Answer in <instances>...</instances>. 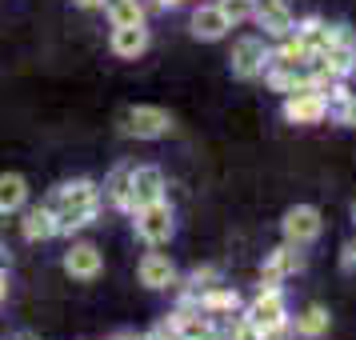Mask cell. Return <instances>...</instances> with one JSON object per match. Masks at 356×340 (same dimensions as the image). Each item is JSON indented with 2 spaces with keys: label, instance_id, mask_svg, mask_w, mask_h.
Here are the masks:
<instances>
[{
  "label": "cell",
  "instance_id": "1",
  "mask_svg": "<svg viewBox=\"0 0 356 340\" xmlns=\"http://www.w3.org/2000/svg\"><path fill=\"white\" fill-rule=\"evenodd\" d=\"M44 204H49L52 220H56V236H76L88 225H97L104 196H100V184L92 177H72L65 184H56Z\"/></svg>",
  "mask_w": 356,
  "mask_h": 340
},
{
  "label": "cell",
  "instance_id": "2",
  "mask_svg": "<svg viewBox=\"0 0 356 340\" xmlns=\"http://www.w3.org/2000/svg\"><path fill=\"white\" fill-rule=\"evenodd\" d=\"M132 232H136L148 248H164V244L172 241V236H177V212L168 204V196L132 212Z\"/></svg>",
  "mask_w": 356,
  "mask_h": 340
},
{
  "label": "cell",
  "instance_id": "3",
  "mask_svg": "<svg viewBox=\"0 0 356 340\" xmlns=\"http://www.w3.org/2000/svg\"><path fill=\"white\" fill-rule=\"evenodd\" d=\"M312 65L324 68L332 81H348L356 72V36L348 24H332V36H328V49L321 56H312Z\"/></svg>",
  "mask_w": 356,
  "mask_h": 340
},
{
  "label": "cell",
  "instance_id": "4",
  "mask_svg": "<svg viewBox=\"0 0 356 340\" xmlns=\"http://www.w3.org/2000/svg\"><path fill=\"white\" fill-rule=\"evenodd\" d=\"M120 132L132 140H161L172 132V116L161 104H132L120 113Z\"/></svg>",
  "mask_w": 356,
  "mask_h": 340
},
{
  "label": "cell",
  "instance_id": "5",
  "mask_svg": "<svg viewBox=\"0 0 356 340\" xmlns=\"http://www.w3.org/2000/svg\"><path fill=\"white\" fill-rule=\"evenodd\" d=\"M228 65H232V76L236 81H260L264 68H268V44H264V36H241L232 44Z\"/></svg>",
  "mask_w": 356,
  "mask_h": 340
},
{
  "label": "cell",
  "instance_id": "6",
  "mask_svg": "<svg viewBox=\"0 0 356 340\" xmlns=\"http://www.w3.org/2000/svg\"><path fill=\"white\" fill-rule=\"evenodd\" d=\"M168 196V180L156 164H136L132 168V184H129V216L145 204H156Z\"/></svg>",
  "mask_w": 356,
  "mask_h": 340
},
{
  "label": "cell",
  "instance_id": "7",
  "mask_svg": "<svg viewBox=\"0 0 356 340\" xmlns=\"http://www.w3.org/2000/svg\"><path fill=\"white\" fill-rule=\"evenodd\" d=\"M300 268H305V252H300L296 244L284 241L264 257V264H260V284H264V289H280V280L296 276Z\"/></svg>",
  "mask_w": 356,
  "mask_h": 340
},
{
  "label": "cell",
  "instance_id": "8",
  "mask_svg": "<svg viewBox=\"0 0 356 340\" xmlns=\"http://www.w3.org/2000/svg\"><path fill=\"white\" fill-rule=\"evenodd\" d=\"M164 321L172 324L180 337H188V340H225L220 337V328H216V321H212L209 312H200L196 305H188V300H180Z\"/></svg>",
  "mask_w": 356,
  "mask_h": 340
},
{
  "label": "cell",
  "instance_id": "9",
  "mask_svg": "<svg viewBox=\"0 0 356 340\" xmlns=\"http://www.w3.org/2000/svg\"><path fill=\"white\" fill-rule=\"evenodd\" d=\"M241 312H244V316H248L252 324H257L260 332H264V328H276V324L289 321V305H284V292H280V289H264V284H260V292L241 308Z\"/></svg>",
  "mask_w": 356,
  "mask_h": 340
},
{
  "label": "cell",
  "instance_id": "10",
  "mask_svg": "<svg viewBox=\"0 0 356 340\" xmlns=\"http://www.w3.org/2000/svg\"><path fill=\"white\" fill-rule=\"evenodd\" d=\"M321 209H312V204H296V209L284 212V220H280V232H284V241L296 244V248H308V244L321 236Z\"/></svg>",
  "mask_w": 356,
  "mask_h": 340
},
{
  "label": "cell",
  "instance_id": "11",
  "mask_svg": "<svg viewBox=\"0 0 356 340\" xmlns=\"http://www.w3.org/2000/svg\"><path fill=\"white\" fill-rule=\"evenodd\" d=\"M60 268H65L72 280H97L104 273V257H100V248L92 241H72L65 248V257H60Z\"/></svg>",
  "mask_w": 356,
  "mask_h": 340
},
{
  "label": "cell",
  "instance_id": "12",
  "mask_svg": "<svg viewBox=\"0 0 356 340\" xmlns=\"http://www.w3.org/2000/svg\"><path fill=\"white\" fill-rule=\"evenodd\" d=\"M136 280L152 292H168V289H177L180 273H177V264H172V257H164V252L152 248V252H145L140 264H136Z\"/></svg>",
  "mask_w": 356,
  "mask_h": 340
},
{
  "label": "cell",
  "instance_id": "13",
  "mask_svg": "<svg viewBox=\"0 0 356 340\" xmlns=\"http://www.w3.org/2000/svg\"><path fill=\"white\" fill-rule=\"evenodd\" d=\"M152 44V33H148V24H120L113 29L108 36V49H113L116 60H140Z\"/></svg>",
  "mask_w": 356,
  "mask_h": 340
},
{
  "label": "cell",
  "instance_id": "14",
  "mask_svg": "<svg viewBox=\"0 0 356 340\" xmlns=\"http://www.w3.org/2000/svg\"><path fill=\"white\" fill-rule=\"evenodd\" d=\"M328 116V97L324 92H292L284 97V120L289 124H321Z\"/></svg>",
  "mask_w": 356,
  "mask_h": 340
},
{
  "label": "cell",
  "instance_id": "15",
  "mask_svg": "<svg viewBox=\"0 0 356 340\" xmlns=\"http://www.w3.org/2000/svg\"><path fill=\"white\" fill-rule=\"evenodd\" d=\"M252 20L264 29L268 40H280V36H289L292 29H296V17H292V8L284 4V0H257Z\"/></svg>",
  "mask_w": 356,
  "mask_h": 340
},
{
  "label": "cell",
  "instance_id": "16",
  "mask_svg": "<svg viewBox=\"0 0 356 340\" xmlns=\"http://www.w3.org/2000/svg\"><path fill=\"white\" fill-rule=\"evenodd\" d=\"M188 29H193L196 40H225L232 24H228V17L220 13V4L212 0V4H196L193 8V24H188Z\"/></svg>",
  "mask_w": 356,
  "mask_h": 340
},
{
  "label": "cell",
  "instance_id": "17",
  "mask_svg": "<svg viewBox=\"0 0 356 340\" xmlns=\"http://www.w3.org/2000/svg\"><path fill=\"white\" fill-rule=\"evenodd\" d=\"M20 236L29 244H44V241H56V220H52L49 204H24L20 212Z\"/></svg>",
  "mask_w": 356,
  "mask_h": 340
},
{
  "label": "cell",
  "instance_id": "18",
  "mask_svg": "<svg viewBox=\"0 0 356 340\" xmlns=\"http://www.w3.org/2000/svg\"><path fill=\"white\" fill-rule=\"evenodd\" d=\"M193 305L200 308V312H209L212 321H225V316H232V312H241L244 300H241V292H236V289H225V284H216V289L200 292Z\"/></svg>",
  "mask_w": 356,
  "mask_h": 340
},
{
  "label": "cell",
  "instance_id": "19",
  "mask_svg": "<svg viewBox=\"0 0 356 340\" xmlns=\"http://www.w3.org/2000/svg\"><path fill=\"white\" fill-rule=\"evenodd\" d=\"M29 204V177L24 172H0V220L24 212Z\"/></svg>",
  "mask_w": 356,
  "mask_h": 340
},
{
  "label": "cell",
  "instance_id": "20",
  "mask_svg": "<svg viewBox=\"0 0 356 340\" xmlns=\"http://www.w3.org/2000/svg\"><path fill=\"white\" fill-rule=\"evenodd\" d=\"M132 168L136 164H116L113 172L104 177V184H100V196H104V204H113L116 212H124L129 216V184H132Z\"/></svg>",
  "mask_w": 356,
  "mask_h": 340
},
{
  "label": "cell",
  "instance_id": "21",
  "mask_svg": "<svg viewBox=\"0 0 356 340\" xmlns=\"http://www.w3.org/2000/svg\"><path fill=\"white\" fill-rule=\"evenodd\" d=\"M328 328H332L328 308L308 305L305 312H296V321H292V337H300V340H321V337H328Z\"/></svg>",
  "mask_w": 356,
  "mask_h": 340
},
{
  "label": "cell",
  "instance_id": "22",
  "mask_svg": "<svg viewBox=\"0 0 356 340\" xmlns=\"http://www.w3.org/2000/svg\"><path fill=\"white\" fill-rule=\"evenodd\" d=\"M216 284H220V273H216L212 264H204V268H193L188 276H180V280H177V292H180V300H188V305H193L200 292L216 289Z\"/></svg>",
  "mask_w": 356,
  "mask_h": 340
},
{
  "label": "cell",
  "instance_id": "23",
  "mask_svg": "<svg viewBox=\"0 0 356 340\" xmlns=\"http://www.w3.org/2000/svg\"><path fill=\"white\" fill-rule=\"evenodd\" d=\"M104 13H108V24L120 29V24H145V0H104Z\"/></svg>",
  "mask_w": 356,
  "mask_h": 340
},
{
  "label": "cell",
  "instance_id": "24",
  "mask_svg": "<svg viewBox=\"0 0 356 340\" xmlns=\"http://www.w3.org/2000/svg\"><path fill=\"white\" fill-rule=\"evenodd\" d=\"M220 4V13L228 17V24L236 29V24H248L252 13H257V0H216Z\"/></svg>",
  "mask_w": 356,
  "mask_h": 340
},
{
  "label": "cell",
  "instance_id": "25",
  "mask_svg": "<svg viewBox=\"0 0 356 340\" xmlns=\"http://www.w3.org/2000/svg\"><path fill=\"white\" fill-rule=\"evenodd\" d=\"M332 113H337V120H340V124H348V129H356V92H348V97L340 100V104L332 108Z\"/></svg>",
  "mask_w": 356,
  "mask_h": 340
},
{
  "label": "cell",
  "instance_id": "26",
  "mask_svg": "<svg viewBox=\"0 0 356 340\" xmlns=\"http://www.w3.org/2000/svg\"><path fill=\"white\" fill-rule=\"evenodd\" d=\"M260 340H292V321L276 324V328H264V332H260Z\"/></svg>",
  "mask_w": 356,
  "mask_h": 340
},
{
  "label": "cell",
  "instance_id": "27",
  "mask_svg": "<svg viewBox=\"0 0 356 340\" xmlns=\"http://www.w3.org/2000/svg\"><path fill=\"white\" fill-rule=\"evenodd\" d=\"M340 260H344V273H356V241L344 248V257H340Z\"/></svg>",
  "mask_w": 356,
  "mask_h": 340
},
{
  "label": "cell",
  "instance_id": "28",
  "mask_svg": "<svg viewBox=\"0 0 356 340\" xmlns=\"http://www.w3.org/2000/svg\"><path fill=\"white\" fill-rule=\"evenodd\" d=\"M72 8H84V13H97V8H104V0H72Z\"/></svg>",
  "mask_w": 356,
  "mask_h": 340
},
{
  "label": "cell",
  "instance_id": "29",
  "mask_svg": "<svg viewBox=\"0 0 356 340\" xmlns=\"http://www.w3.org/2000/svg\"><path fill=\"white\" fill-rule=\"evenodd\" d=\"M8 296V268H4V260H0V300Z\"/></svg>",
  "mask_w": 356,
  "mask_h": 340
},
{
  "label": "cell",
  "instance_id": "30",
  "mask_svg": "<svg viewBox=\"0 0 356 340\" xmlns=\"http://www.w3.org/2000/svg\"><path fill=\"white\" fill-rule=\"evenodd\" d=\"M108 340H148V332L145 337H136V332H116V337H108Z\"/></svg>",
  "mask_w": 356,
  "mask_h": 340
},
{
  "label": "cell",
  "instance_id": "31",
  "mask_svg": "<svg viewBox=\"0 0 356 340\" xmlns=\"http://www.w3.org/2000/svg\"><path fill=\"white\" fill-rule=\"evenodd\" d=\"M161 8H180V4H188V0H156Z\"/></svg>",
  "mask_w": 356,
  "mask_h": 340
},
{
  "label": "cell",
  "instance_id": "32",
  "mask_svg": "<svg viewBox=\"0 0 356 340\" xmlns=\"http://www.w3.org/2000/svg\"><path fill=\"white\" fill-rule=\"evenodd\" d=\"M353 216H356V204H353Z\"/></svg>",
  "mask_w": 356,
  "mask_h": 340
}]
</instances>
